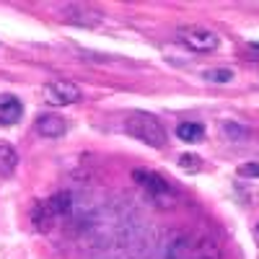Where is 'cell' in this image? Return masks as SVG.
<instances>
[{
    "mask_svg": "<svg viewBox=\"0 0 259 259\" xmlns=\"http://www.w3.org/2000/svg\"><path fill=\"white\" fill-rule=\"evenodd\" d=\"M223 135L231 138V140H239V138H246V130L239 124V122H223Z\"/></svg>",
    "mask_w": 259,
    "mask_h": 259,
    "instance_id": "cell-14",
    "label": "cell"
},
{
    "mask_svg": "<svg viewBox=\"0 0 259 259\" xmlns=\"http://www.w3.org/2000/svg\"><path fill=\"white\" fill-rule=\"evenodd\" d=\"M202 78L207 83H215V85H226V83L233 80V70L231 68H210V70L202 73Z\"/></svg>",
    "mask_w": 259,
    "mask_h": 259,
    "instance_id": "cell-13",
    "label": "cell"
},
{
    "mask_svg": "<svg viewBox=\"0 0 259 259\" xmlns=\"http://www.w3.org/2000/svg\"><path fill=\"white\" fill-rule=\"evenodd\" d=\"M156 259H192V239H189V233L174 228V231H168L158 249H156Z\"/></svg>",
    "mask_w": 259,
    "mask_h": 259,
    "instance_id": "cell-5",
    "label": "cell"
},
{
    "mask_svg": "<svg viewBox=\"0 0 259 259\" xmlns=\"http://www.w3.org/2000/svg\"><path fill=\"white\" fill-rule=\"evenodd\" d=\"M177 138L182 143H197L205 138V127L200 122H179L177 124Z\"/></svg>",
    "mask_w": 259,
    "mask_h": 259,
    "instance_id": "cell-12",
    "label": "cell"
},
{
    "mask_svg": "<svg viewBox=\"0 0 259 259\" xmlns=\"http://www.w3.org/2000/svg\"><path fill=\"white\" fill-rule=\"evenodd\" d=\"M192 259H223L221 244L212 236H200L197 241H192Z\"/></svg>",
    "mask_w": 259,
    "mask_h": 259,
    "instance_id": "cell-10",
    "label": "cell"
},
{
    "mask_svg": "<svg viewBox=\"0 0 259 259\" xmlns=\"http://www.w3.org/2000/svg\"><path fill=\"white\" fill-rule=\"evenodd\" d=\"M254 236H256V239H259V223L254 226Z\"/></svg>",
    "mask_w": 259,
    "mask_h": 259,
    "instance_id": "cell-17",
    "label": "cell"
},
{
    "mask_svg": "<svg viewBox=\"0 0 259 259\" xmlns=\"http://www.w3.org/2000/svg\"><path fill=\"white\" fill-rule=\"evenodd\" d=\"M21 117H24V104H21L18 96H13V94H3V96H0V124L11 127Z\"/></svg>",
    "mask_w": 259,
    "mask_h": 259,
    "instance_id": "cell-9",
    "label": "cell"
},
{
    "mask_svg": "<svg viewBox=\"0 0 259 259\" xmlns=\"http://www.w3.org/2000/svg\"><path fill=\"white\" fill-rule=\"evenodd\" d=\"M124 133L133 135L135 140L150 145V148H166L168 135H166V127L161 124V119L150 112H130L124 119Z\"/></svg>",
    "mask_w": 259,
    "mask_h": 259,
    "instance_id": "cell-3",
    "label": "cell"
},
{
    "mask_svg": "<svg viewBox=\"0 0 259 259\" xmlns=\"http://www.w3.org/2000/svg\"><path fill=\"white\" fill-rule=\"evenodd\" d=\"M34 130L41 138H62L68 133V119H62L60 114H41L36 117Z\"/></svg>",
    "mask_w": 259,
    "mask_h": 259,
    "instance_id": "cell-8",
    "label": "cell"
},
{
    "mask_svg": "<svg viewBox=\"0 0 259 259\" xmlns=\"http://www.w3.org/2000/svg\"><path fill=\"white\" fill-rule=\"evenodd\" d=\"M18 166V153L11 143H0V179L13 177Z\"/></svg>",
    "mask_w": 259,
    "mask_h": 259,
    "instance_id": "cell-11",
    "label": "cell"
},
{
    "mask_svg": "<svg viewBox=\"0 0 259 259\" xmlns=\"http://www.w3.org/2000/svg\"><path fill=\"white\" fill-rule=\"evenodd\" d=\"M45 96L55 106H70V104L83 99V91L73 80H50L47 89H45Z\"/></svg>",
    "mask_w": 259,
    "mask_h": 259,
    "instance_id": "cell-7",
    "label": "cell"
},
{
    "mask_svg": "<svg viewBox=\"0 0 259 259\" xmlns=\"http://www.w3.org/2000/svg\"><path fill=\"white\" fill-rule=\"evenodd\" d=\"M179 166H182V168H189V171H197V168L202 166V161H200L197 156L187 153V156H179Z\"/></svg>",
    "mask_w": 259,
    "mask_h": 259,
    "instance_id": "cell-15",
    "label": "cell"
},
{
    "mask_svg": "<svg viewBox=\"0 0 259 259\" xmlns=\"http://www.w3.org/2000/svg\"><path fill=\"white\" fill-rule=\"evenodd\" d=\"M80 205H78V194L70 189H62L55 192L52 197H47L45 202H39L31 210V223L36 231H52L60 223H73L78 215H80Z\"/></svg>",
    "mask_w": 259,
    "mask_h": 259,
    "instance_id": "cell-1",
    "label": "cell"
},
{
    "mask_svg": "<svg viewBox=\"0 0 259 259\" xmlns=\"http://www.w3.org/2000/svg\"><path fill=\"white\" fill-rule=\"evenodd\" d=\"M60 16L65 24L70 26H80V29H96L104 24V13L91 8V6H83V3H70V6H62Z\"/></svg>",
    "mask_w": 259,
    "mask_h": 259,
    "instance_id": "cell-6",
    "label": "cell"
},
{
    "mask_svg": "<svg viewBox=\"0 0 259 259\" xmlns=\"http://www.w3.org/2000/svg\"><path fill=\"white\" fill-rule=\"evenodd\" d=\"M177 41L189 52L197 55H212L221 50V34H215L207 26H179L177 29Z\"/></svg>",
    "mask_w": 259,
    "mask_h": 259,
    "instance_id": "cell-4",
    "label": "cell"
},
{
    "mask_svg": "<svg viewBox=\"0 0 259 259\" xmlns=\"http://www.w3.org/2000/svg\"><path fill=\"white\" fill-rule=\"evenodd\" d=\"M239 177H244V179H259V163H244V166H239Z\"/></svg>",
    "mask_w": 259,
    "mask_h": 259,
    "instance_id": "cell-16",
    "label": "cell"
},
{
    "mask_svg": "<svg viewBox=\"0 0 259 259\" xmlns=\"http://www.w3.org/2000/svg\"><path fill=\"white\" fill-rule=\"evenodd\" d=\"M133 182L145 192V197L153 202L156 207H163V210H171L182 202V194L179 189L171 184L166 177L156 174V171H148V168H138L133 171Z\"/></svg>",
    "mask_w": 259,
    "mask_h": 259,
    "instance_id": "cell-2",
    "label": "cell"
}]
</instances>
